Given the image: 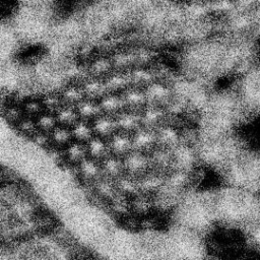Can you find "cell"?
<instances>
[{
  "mask_svg": "<svg viewBox=\"0 0 260 260\" xmlns=\"http://www.w3.org/2000/svg\"><path fill=\"white\" fill-rule=\"evenodd\" d=\"M21 47L9 18H0V65L15 60Z\"/></svg>",
  "mask_w": 260,
  "mask_h": 260,
  "instance_id": "6da1fadb",
  "label": "cell"
},
{
  "mask_svg": "<svg viewBox=\"0 0 260 260\" xmlns=\"http://www.w3.org/2000/svg\"><path fill=\"white\" fill-rule=\"evenodd\" d=\"M147 107L165 110L173 101L175 92L171 85L162 82H153L145 91Z\"/></svg>",
  "mask_w": 260,
  "mask_h": 260,
  "instance_id": "7a4b0ae2",
  "label": "cell"
},
{
  "mask_svg": "<svg viewBox=\"0 0 260 260\" xmlns=\"http://www.w3.org/2000/svg\"><path fill=\"white\" fill-rule=\"evenodd\" d=\"M155 135L157 148L173 151L182 145V130L173 126L165 125L157 132H155Z\"/></svg>",
  "mask_w": 260,
  "mask_h": 260,
  "instance_id": "3957f363",
  "label": "cell"
},
{
  "mask_svg": "<svg viewBox=\"0 0 260 260\" xmlns=\"http://www.w3.org/2000/svg\"><path fill=\"white\" fill-rule=\"evenodd\" d=\"M131 141L132 150L145 155H149L157 147L155 132L142 128L131 135Z\"/></svg>",
  "mask_w": 260,
  "mask_h": 260,
  "instance_id": "277c9868",
  "label": "cell"
},
{
  "mask_svg": "<svg viewBox=\"0 0 260 260\" xmlns=\"http://www.w3.org/2000/svg\"><path fill=\"white\" fill-rule=\"evenodd\" d=\"M140 120L142 129L157 132L160 128L167 125V114L165 110L147 107L140 114Z\"/></svg>",
  "mask_w": 260,
  "mask_h": 260,
  "instance_id": "5b68a950",
  "label": "cell"
},
{
  "mask_svg": "<svg viewBox=\"0 0 260 260\" xmlns=\"http://www.w3.org/2000/svg\"><path fill=\"white\" fill-rule=\"evenodd\" d=\"M86 70L89 77L105 80L113 73V67L110 56L98 55L88 61Z\"/></svg>",
  "mask_w": 260,
  "mask_h": 260,
  "instance_id": "8992f818",
  "label": "cell"
},
{
  "mask_svg": "<svg viewBox=\"0 0 260 260\" xmlns=\"http://www.w3.org/2000/svg\"><path fill=\"white\" fill-rule=\"evenodd\" d=\"M108 144L110 149V155L121 159H124L133 151L131 136L121 132H117L115 135H113L108 140Z\"/></svg>",
  "mask_w": 260,
  "mask_h": 260,
  "instance_id": "52a82bcc",
  "label": "cell"
},
{
  "mask_svg": "<svg viewBox=\"0 0 260 260\" xmlns=\"http://www.w3.org/2000/svg\"><path fill=\"white\" fill-rule=\"evenodd\" d=\"M130 88L145 91L153 82L154 74L151 68H134L128 73Z\"/></svg>",
  "mask_w": 260,
  "mask_h": 260,
  "instance_id": "ba28073f",
  "label": "cell"
},
{
  "mask_svg": "<svg viewBox=\"0 0 260 260\" xmlns=\"http://www.w3.org/2000/svg\"><path fill=\"white\" fill-rule=\"evenodd\" d=\"M93 135L104 140H109L118 132L116 119L110 116L101 115L91 123Z\"/></svg>",
  "mask_w": 260,
  "mask_h": 260,
  "instance_id": "9c48e42d",
  "label": "cell"
},
{
  "mask_svg": "<svg viewBox=\"0 0 260 260\" xmlns=\"http://www.w3.org/2000/svg\"><path fill=\"white\" fill-rule=\"evenodd\" d=\"M122 99L124 102V107L126 112L140 115L147 108L144 91L129 88L122 95Z\"/></svg>",
  "mask_w": 260,
  "mask_h": 260,
  "instance_id": "30bf717a",
  "label": "cell"
},
{
  "mask_svg": "<svg viewBox=\"0 0 260 260\" xmlns=\"http://www.w3.org/2000/svg\"><path fill=\"white\" fill-rule=\"evenodd\" d=\"M206 4L210 17L229 19L234 17L237 13L234 0H213Z\"/></svg>",
  "mask_w": 260,
  "mask_h": 260,
  "instance_id": "8fae6325",
  "label": "cell"
},
{
  "mask_svg": "<svg viewBox=\"0 0 260 260\" xmlns=\"http://www.w3.org/2000/svg\"><path fill=\"white\" fill-rule=\"evenodd\" d=\"M115 119L117 123L118 132L131 136L139 129H141V120L140 115L138 114L125 111Z\"/></svg>",
  "mask_w": 260,
  "mask_h": 260,
  "instance_id": "7c38bea8",
  "label": "cell"
},
{
  "mask_svg": "<svg viewBox=\"0 0 260 260\" xmlns=\"http://www.w3.org/2000/svg\"><path fill=\"white\" fill-rule=\"evenodd\" d=\"M99 106L101 108L102 115L110 116L113 118H116L125 112L122 95L108 93L99 102Z\"/></svg>",
  "mask_w": 260,
  "mask_h": 260,
  "instance_id": "4fadbf2b",
  "label": "cell"
},
{
  "mask_svg": "<svg viewBox=\"0 0 260 260\" xmlns=\"http://www.w3.org/2000/svg\"><path fill=\"white\" fill-rule=\"evenodd\" d=\"M113 72L128 74L134 69V62L132 53L126 50H117L110 56Z\"/></svg>",
  "mask_w": 260,
  "mask_h": 260,
  "instance_id": "5bb4252c",
  "label": "cell"
},
{
  "mask_svg": "<svg viewBox=\"0 0 260 260\" xmlns=\"http://www.w3.org/2000/svg\"><path fill=\"white\" fill-rule=\"evenodd\" d=\"M104 81L108 93L111 94L123 95L130 88L128 74L113 72Z\"/></svg>",
  "mask_w": 260,
  "mask_h": 260,
  "instance_id": "9a60e30c",
  "label": "cell"
},
{
  "mask_svg": "<svg viewBox=\"0 0 260 260\" xmlns=\"http://www.w3.org/2000/svg\"><path fill=\"white\" fill-rule=\"evenodd\" d=\"M84 98L93 102H100L106 94H108L105 81L92 77H88L81 84Z\"/></svg>",
  "mask_w": 260,
  "mask_h": 260,
  "instance_id": "2e32d148",
  "label": "cell"
},
{
  "mask_svg": "<svg viewBox=\"0 0 260 260\" xmlns=\"http://www.w3.org/2000/svg\"><path fill=\"white\" fill-rule=\"evenodd\" d=\"M85 146L87 150V157L98 162H102L110 156V149L107 140L93 136Z\"/></svg>",
  "mask_w": 260,
  "mask_h": 260,
  "instance_id": "e0dca14e",
  "label": "cell"
},
{
  "mask_svg": "<svg viewBox=\"0 0 260 260\" xmlns=\"http://www.w3.org/2000/svg\"><path fill=\"white\" fill-rule=\"evenodd\" d=\"M76 112L79 120L91 124L95 119L102 115L101 108L98 102H93L87 99L82 100L76 107Z\"/></svg>",
  "mask_w": 260,
  "mask_h": 260,
  "instance_id": "ac0fdd59",
  "label": "cell"
},
{
  "mask_svg": "<svg viewBox=\"0 0 260 260\" xmlns=\"http://www.w3.org/2000/svg\"><path fill=\"white\" fill-rule=\"evenodd\" d=\"M183 10H184L185 18L198 23L210 17L207 4L200 2L198 0H195L192 3L186 6H183Z\"/></svg>",
  "mask_w": 260,
  "mask_h": 260,
  "instance_id": "d6986e66",
  "label": "cell"
},
{
  "mask_svg": "<svg viewBox=\"0 0 260 260\" xmlns=\"http://www.w3.org/2000/svg\"><path fill=\"white\" fill-rule=\"evenodd\" d=\"M72 138L74 141L86 144L94 135L91 124L78 120L72 127H70Z\"/></svg>",
  "mask_w": 260,
  "mask_h": 260,
  "instance_id": "ffe728a7",
  "label": "cell"
},
{
  "mask_svg": "<svg viewBox=\"0 0 260 260\" xmlns=\"http://www.w3.org/2000/svg\"><path fill=\"white\" fill-rule=\"evenodd\" d=\"M235 6L238 13H242L243 15H248V13L253 12L257 9L259 0H234Z\"/></svg>",
  "mask_w": 260,
  "mask_h": 260,
  "instance_id": "44dd1931",
  "label": "cell"
},
{
  "mask_svg": "<svg viewBox=\"0 0 260 260\" xmlns=\"http://www.w3.org/2000/svg\"><path fill=\"white\" fill-rule=\"evenodd\" d=\"M172 1L175 2V3H177V4H180V5H182V6H186V5L192 3V2L195 1V0H172Z\"/></svg>",
  "mask_w": 260,
  "mask_h": 260,
  "instance_id": "7402d4cb",
  "label": "cell"
},
{
  "mask_svg": "<svg viewBox=\"0 0 260 260\" xmlns=\"http://www.w3.org/2000/svg\"><path fill=\"white\" fill-rule=\"evenodd\" d=\"M198 1L203 2V3H209V2H211V1H213V0H198Z\"/></svg>",
  "mask_w": 260,
  "mask_h": 260,
  "instance_id": "603a6c76",
  "label": "cell"
},
{
  "mask_svg": "<svg viewBox=\"0 0 260 260\" xmlns=\"http://www.w3.org/2000/svg\"><path fill=\"white\" fill-rule=\"evenodd\" d=\"M1 92V91H0ZM0 105H1V93H0Z\"/></svg>",
  "mask_w": 260,
  "mask_h": 260,
  "instance_id": "cb8c5ba5",
  "label": "cell"
}]
</instances>
